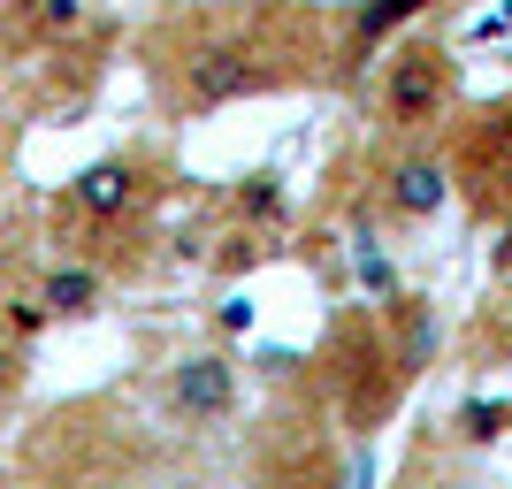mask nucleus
<instances>
[{
	"label": "nucleus",
	"mask_w": 512,
	"mask_h": 489,
	"mask_svg": "<svg viewBox=\"0 0 512 489\" xmlns=\"http://www.w3.org/2000/svg\"><path fill=\"white\" fill-rule=\"evenodd\" d=\"M421 8H428V0H367V8H360V46H367V39H383L390 23L421 16Z\"/></svg>",
	"instance_id": "obj_9"
},
{
	"label": "nucleus",
	"mask_w": 512,
	"mask_h": 489,
	"mask_svg": "<svg viewBox=\"0 0 512 489\" xmlns=\"http://www.w3.org/2000/svg\"><path fill=\"white\" fill-rule=\"evenodd\" d=\"M130 199H138V169L130 161H92L77 184H69V207L92 214V222H107V214H123Z\"/></svg>",
	"instance_id": "obj_4"
},
{
	"label": "nucleus",
	"mask_w": 512,
	"mask_h": 489,
	"mask_svg": "<svg viewBox=\"0 0 512 489\" xmlns=\"http://www.w3.org/2000/svg\"><path fill=\"white\" fill-rule=\"evenodd\" d=\"M169 405L184 413V421H230V405H237V375L222 352H192V360H176L169 367Z\"/></svg>",
	"instance_id": "obj_1"
},
{
	"label": "nucleus",
	"mask_w": 512,
	"mask_h": 489,
	"mask_svg": "<svg viewBox=\"0 0 512 489\" xmlns=\"http://www.w3.org/2000/svg\"><path fill=\"white\" fill-rule=\"evenodd\" d=\"M237 207L253 214V222H283V184H276L268 169H260V176H245V184H237Z\"/></svg>",
	"instance_id": "obj_7"
},
{
	"label": "nucleus",
	"mask_w": 512,
	"mask_h": 489,
	"mask_svg": "<svg viewBox=\"0 0 512 489\" xmlns=\"http://www.w3.org/2000/svg\"><path fill=\"white\" fill-rule=\"evenodd\" d=\"M360 283H375V291H398V276H390V260H375V253H360Z\"/></svg>",
	"instance_id": "obj_12"
},
{
	"label": "nucleus",
	"mask_w": 512,
	"mask_h": 489,
	"mask_svg": "<svg viewBox=\"0 0 512 489\" xmlns=\"http://www.w3.org/2000/svg\"><path fill=\"white\" fill-rule=\"evenodd\" d=\"M245 92H260V69L245 46H192L184 54V100L192 107H230Z\"/></svg>",
	"instance_id": "obj_2"
},
{
	"label": "nucleus",
	"mask_w": 512,
	"mask_h": 489,
	"mask_svg": "<svg viewBox=\"0 0 512 489\" xmlns=\"http://www.w3.org/2000/svg\"><path fill=\"white\" fill-rule=\"evenodd\" d=\"M444 199H451L444 161H428V153H406V161L390 169V207H398V214H413V222H421V214H436Z\"/></svg>",
	"instance_id": "obj_5"
},
{
	"label": "nucleus",
	"mask_w": 512,
	"mask_h": 489,
	"mask_svg": "<svg viewBox=\"0 0 512 489\" xmlns=\"http://www.w3.org/2000/svg\"><path fill=\"white\" fill-rule=\"evenodd\" d=\"M39 23H54V31H77V23H85V0H39Z\"/></svg>",
	"instance_id": "obj_10"
},
{
	"label": "nucleus",
	"mask_w": 512,
	"mask_h": 489,
	"mask_svg": "<svg viewBox=\"0 0 512 489\" xmlns=\"http://www.w3.org/2000/svg\"><path fill=\"white\" fill-rule=\"evenodd\" d=\"M421 489H436V482H421Z\"/></svg>",
	"instance_id": "obj_13"
},
{
	"label": "nucleus",
	"mask_w": 512,
	"mask_h": 489,
	"mask_svg": "<svg viewBox=\"0 0 512 489\" xmlns=\"http://www.w3.org/2000/svg\"><path fill=\"white\" fill-rule=\"evenodd\" d=\"M39 314L46 321H85V314H100V276H92V268H54V276L39 283Z\"/></svg>",
	"instance_id": "obj_6"
},
{
	"label": "nucleus",
	"mask_w": 512,
	"mask_h": 489,
	"mask_svg": "<svg viewBox=\"0 0 512 489\" xmlns=\"http://www.w3.org/2000/svg\"><path fill=\"white\" fill-rule=\"evenodd\" d=\"M444 100H451V62L436 46H406V54L390 62V115H398V123H428Z\"/></svg>",
	"instance_id": "obj_3"
},
{
	"label": "nucleus",
	"mask_w": 512,
	"mask_h": 489,
	"mask_svg": "<svg viewBox=\"0 0 512 489\" xmlns=\"http://www.w3.org/2000/svg\"><path fill=\"white\" fill-rule=\"evenodd\" d=\"M505 421H512V405H482V398L459 405V436H467V444H490V436H505Z\"/></svg>",
	"instance_id": "obj_8"
},
{
	"label": "nucleus",
	"mask_w": 512,
	"mask_h": 489,
	"mask_svg": "<svg viewBox=\"0 0 512 489\" xmlns=\"http://www.w3.org/2000/svg\"><path fill=\"white\" fill-rule=\"evenodd\" d=\"M337 489H375V451H352L344 459V482Z\"/></svg>",
	"instance_id": "obj_11"
}]
</instances>
